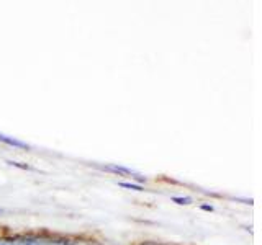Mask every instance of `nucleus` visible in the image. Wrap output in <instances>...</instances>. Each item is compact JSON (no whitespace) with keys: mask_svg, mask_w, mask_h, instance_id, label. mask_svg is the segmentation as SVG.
Here are the masks:
<instances>
[{"mask_svg":"<svg viewBox=\"0 0 262 245\" xmlns=\"http://www.w3.org/2000/svg\"><path fill=\"white\" fill-rule=\"evenodd\" d=\"M0 142H5V144H10L13 147H21V149H30V147L21 142V141H16V139L13 137H8V136H4V134H0Z\"/></svg>","mask_w":262,"mask_h":245,"instance_id":"1","label":"nucleus"},{"mask_svg":"<svg viewBox=\"0 0 262 245\" xmlns=\"http://www.w3.org/2000/svg\"><path fill=\"white\" fill-rule=\"evenodd\" d=\"M103 168L105 170H110V172H118V174H125V175H136L133 170L125 168V167H120V165H106Z\"/></svg>","mask_w":262,"mask_h":245,"instance_id":"2","label":"nucleus"},{"mask_svg":"<svg viewBox=\"0 0 262 245\" xmlns=\"http://www.w3.org/2000/svg\"><path fill=\"white\" fill-rule=\"evenodd\" d=\"M120 186H121V188H129V190H135V191H141V190H143L141 186L133 185V183H126V182H120Z\"/></svg>","mask_w":262,"mask_h":245,"instance_id":"3","label":"nucleus"},{"mask_svg":"<svg viewBox=\"0 0 262 245\" xmlns=\"http://www.w3.org/2000/svg\"><path fill=\"white\" fill-rule=\"evenodd\" d=\"M172 201L177 203V204H190L192 203L190 198H177V196H176V198H172Z\"/></svg>","mask_w":262,"mask_h":245,"instance_id":"4","label":"nucleus"},{"mask_svg":"<svg viewBox=\"0 0 262 245\" xmlns=\"http://www.w3.org/2000/svg\"><path fill=\"white\" fill-rule=\"evenodd\" d=\"M7 163H10V165H13V167H20V168H27V170H30V167H28V165H25V163H18V162H13V160H8Z\"/></svg>","mask_w":262,"mask_h":245,"instance_id":"5","label":"nucleus"},{"mask_svg":"<svg viewBox=\"0 0 262 245\" xmlns=\"http://www.w3.org/2000/svg\"><path fill=\"white\" fill-rule=\"evenodd\" d=\"M202 209H205V211H213V208H211V206H208V204H203Z\"/></svg>","mask_w":262,"mask_h":245,"instance_id":"6","label":"nucleus"},{"mask_svg":"<svg viewBox=\"0 0 262 245\" xmlns=\"http://www.w3.org/2000/svg\"><path fill=\"white\" fill-rule=\"evenodd\" d=\"M143 245H161V243H156V242H146V243H143Z\"/></svg>","mask_w":262,"mask_h":245,"instance_id":"7","label":"nucleus"},{"mask_svg":"<svg viewBox=\"0 0 262 245\" xmlns=\"http://www.w3.org/2000/svg\"><path fill=\"white\" fill-rule=\"evenodd\" d=\"M2 212H4V209H0V214H2Z\"/></svg>","mask_w":262,"mask_h":245,"instance_id":"8","label":"nucleus"},{"mask_svg":"<svg viewBox=\"0 0 262 245\" xmlns=\"http://www.w3.org/2000/svg\"><path fill=\"white\" fill-rule=\"evenodd\" d=\"M0 245H2V243H0Z\"/></svg>","mask_w":262,"mask_h":245,"instance_id":"9","label":"nucleus"}]
</instances>
